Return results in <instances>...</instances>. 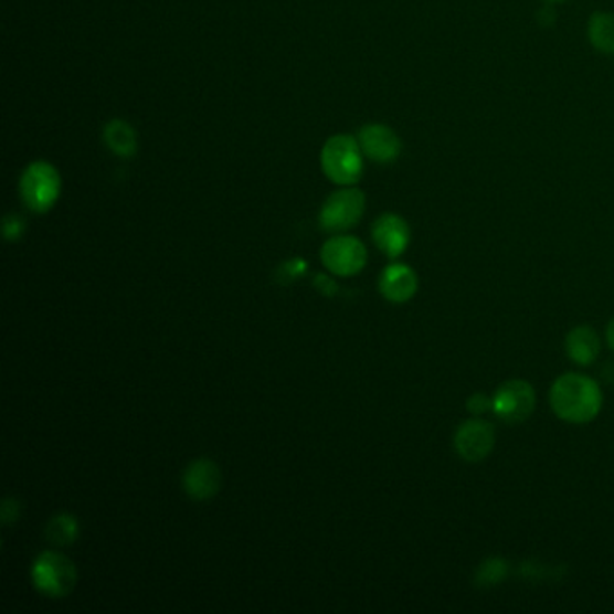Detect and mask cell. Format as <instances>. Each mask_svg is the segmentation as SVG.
Instances as JSON below:
<instances>
[{"label": "cell", "instance_id": "6da1fadb", "mask_svg": "<svg viewBox=\"0 0 614 614\" xmlns=\"http://www.w3.org/2000/svg\"><path fill=\"white\" fill-rule=\"evenodd\" d=\"M551 407L570 424H587L602 410V390L593 379L581 373L559 377L550 391Z\"/></svg>", "mask_w": 614, "mask_h": 614}, {"label": "cell", "instance_id": "7a4b0ae2", "mask_svg": "<svg viewBox=\"0 0 614 614\" xmlns=\"http://www.w3.org/2000/svg\"><path fill=\"white\" fill-rule=\"evenodd\" d=\"M321 165L325 176L336 184H356L364 170L359 139L351 136L330 137L322 147Z\"/></svg>", "mask_w": 614, "mask_h": 614}, {"label": "cell", "instance_id": "3957f363", "mask_svg": "<svg viewBox=\"0 0 614 614\" xmlns=\"http://www.w3.org/2000/svg\"><path fill=\"white\" fill-rule=\"evenodd\" d=\"M62 179L53 165L36 161L25 168L20 179V197L34 213H45L59 200Z\"/></svg>", "mask_w": 614, "mask_h": 614}, {"label": "cell", "instance_id": "277c9868", "mask_svg": "<svg viewBox=\"0 0 614 614\" xmlns=\"http://www.w3.org/2000/svg\"><path fill=\"white\" fill-rule=\"evenodd\" d=\"M33 582L42 595L62 599L74 590L76 568L67 557L45 551L34 561Z\"/></svg>", "mask_w": 614, "mask_h": 614}, {"label": "cell", "instance_id": "5b68a950", "mask_svg": "<svg viewBox=\"0 0 614 614\" xmlns=\"http://www.w3.org/2000/svg\"><path fill=\"white\" fill-rule=\"evenodd\" d=\"M364 208V193L357 188H345L328 197L319 215V224L330 233H342L357 225L362 219Z\"/></svg>", "mask_w": 614, "mask_h": 614}, {"label": "cell", "instance_id": "8992f818", "mask_svg": "<svg viewBox=\"0 0 614 614\" xmlns=\"http://www.w3.org/2000/svg\"><path fill=\"white\" fill-rule=\"evenodd\" d=\"M322 265L337 276H356L368 262L364 244L356 236H336L321 250Z\"/></svg>", "mask_w": 614, "mask_h": 614}, {"label": "cell", "instance_id": "52a82bcc", "mask_svg": "<svg viewBox=\"0 0 614 614\" xmlns=\"http://www.w3.org/2000/svg\"><path fill=\"white\" fill-rule=\"evenodd\" d=\"M536 410V391L527 381H510L494 396V413L507 424H521Z\"/></svg>", "mask_w": 614, "mask_h": 614}, {"label": "cell", "instance_id": "ba28073f", "mask_svg": "<svg viewBox=\"0 0 614 614\" xmlns=\"http://www.w3.org/2000/svg\"><path fill=\"white\" fill-rule=\"evenodd\" d=\"M494 445H496V430L487 420H467L459 425L454 436L456 453L470 464L487 458L488 454L493 453Z\"/></svg>", "mask_w": 614, "mask_h": 614}, {"label": "cell", "instance_id": "9c48e42d", "mask_svg": "<svg viewBox=\"0 0 614 614\" xmlns=\"http://www.w3.org/2000/svg\"><path fill=\"white\" fill-rule=\"evenodd\" d=\"M362 154L379 165H391L402 154V141L395 130L385 125H366L359 130Z\"/></svg>", "mask_w": 614, "mask_h": 614}, {"label": "cell", "instance_id": "30bf717a", "mask_svg": "<svg viewBox=\"0 0 614 614\" xmlns=\"http://www.w3.org/2000/svg\"><path fill=\"white\" fill-rule=\"evenodd\" d=\"M373 242L377 247L390 256V258H399L410 245L411 230L407 222L395 213H385L379 216L373 224Z\"/></svg>", "mask_w": 614, "mask_h": 614}, {"label": "cell", "instance_id": "8fae6325", "mask_svg": "<svg viewBox=\"0 0 614 614\" xmlns=\"http://www.w3.org/2000/svg\"><path fill=\"white\" fill-rule=\"evenodd\" d=\"M182 483H184L186 493L190 494L191 498L204 501L219 493L222 476H220L219 467L210 459H197L195 464L186 468Z\"/></svg>", "mask_w": 614, "mask_h": 614}, {"label": "cell", "instance_id": "7c38bea8", "mask_svg": "<svg viewBox=\"0 0 614 614\" xmlns=\"http://www.w3.org/2000/svg\"><path fill=\"white\" fill-rule=\"evenodd\" d=\"M419 290L415 271L404 264L390 265L381 276V293L388 301H410Z\"/></svg>", "mask_w": 614, "mask_h": 614}, {"label": "cell", "instance_id": "4fadbf2b", "mask_svg": "<svg viewBox=\"0 0 614 614\" xmlns=\"http://www.w3.org/2000/svg\"><path fill=\"white\" fill-rule=\"evenodd\" d=\"M600 351L599 334L587 325L576 327L565 337V353L576 364L590 366L596 361Z\"/></svg>", "mask_w": 614, "mask_h": 614}, {"label": "cell", "instance_id": "5bb4252c", "mask_svg": "<svg viewBox=\"0 0 614 614\" xmlns=\"http://www.w3.org/2000/svg\"><path fill=\"white\" fill-rule=\"evenodd\" d=\"M587 39L599 53L614 56V13H593L587 22Z\"/></svg>", "mask_w": 614, "mask_h": 614}, {"label": "cell", "instance_id": "9a60e30c", "mask_svg": "<svg viewBox=\"0 0 614 614\" xmlns=\"http://www.w3.org/2000/svg\"><path fill=\"white\" fill-rule=\"evenodd\" d=\"M103 139L108 150L119 157H133L137 151V136L127 121L113 119L103 130Z\"/></svg>", "mask_w": 614, "mask_h": 614}, {"label": "cell", "instance_id": "2e32d148", "mask_svg": "<svg viewBox=\"0 0 614 614\" xmlns=\"http://www.w3.org/2000/svg\"><path fill=\"white\" fill-rule=\"evenodd\" d=\"M78 536V525H76V519L71 516L54 517L53 521L50 522L47 527V537L50 541L54 544H60V547H65V544H71V542Z\"/></svg>", "mask_w": 614, "mask_h": 614}, {"label": "cell", "instance_id": "e0dca14e", "mask_svg": "<svg viewBox=\"0 0 614 614\" xmlns=\"http://www.w3.org/2000/svg\"><path fill=\"white\" fill-rule=\"evenodd\" d=\"M505 575H507V564H505V561H501V559H490V561L483 564L478 582L485 585L496 584V582H501Z\"/></svg>", "mask_w": 614, "mask_h": 614}, {"label": "cell", "instance_id": "ac0fdd59", "mask_svg": "<svg viewBox=\"0 0 614 614\" xmlns=\"http://www.w3.org/2000/svg\"><path fill=\"white\" fill-rule=\"evenodd\" d=\"M467 410L473 415H483L487 411H494V399H488L485 393H476L467 400Z\"/></svg>", "mask_w": 614, "mask_h": 614}, {"label": "cell", "instance_id": "d6986e66", "mask_svg": "<svg viewBox=\"0 0 614 614\" xmlns=\"http://www.w3.org/2000/svg\"><path fill=\"white\" fill-rule=\"evenodd\" d=\"M24 233V222L20 216H6L4 220V236L6 239L13 242V240H19L20 234Z\"/></svg>", "mask_w": 614, "mask_h": 614}, {"label": "cell", "instance_id": "ffe728a7", "mask_svg": "<svg viewBox=\"0 0 614 614\" xmlns=\"http://www.w3.org/2000/svg\"><path fill=\"white\" fill-rule=\"evenodd\" d=\"M316 287L319 288L322 294H327V296H332L337 290L336 282H332V279L325 276V274H319V276H317Z\"/></svg>", "mask_w": 614, "mask_h": 614}, {"label": "cell", "instance_id": "44dd1931", "mask_svg": "<svg viewBox=\"0 0 614 614\" xmlns=\"http://www.w3.org/2000/svg\"><path fill=\"white\" fill-rule=\"evenodd\" d=\"M607 342H610V347L614 350V319L610 322V327H607Z\"/></svg>", "mask_w": 614, "mask_h": 614}, {"label": "cell", "instance_id": "7402d4cb", "mask_svg": "<svg viewBox=\"0 0 614 614\" xmlns=\"http://www.w3.org/2000/svg\"><path fill=\"white\" fill-rule=\"evenodd\" d=\"M544 4H559V2H565V0H542Z\"/></svg>", "mask_w": 614, "mask_h": 614}]
</instances>
